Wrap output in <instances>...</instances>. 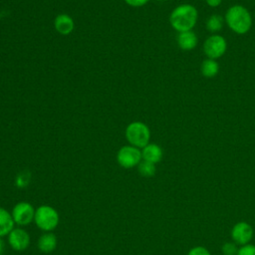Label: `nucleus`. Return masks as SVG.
<instances>
[{
  "instance_id": "10",
  "label": "nucleus",
  "mask_w": 255,
  "mask_h": 255,
  "mask_svg": "<svg viewBox=\"0 0 255 255\" xmlns=\"http://www.w3.org/2000/svg\"><path fill=\"white\" fill-rule=\"evenodd\" d=\"M176 43L182 51H191L196 48L198 44V37L192 30L180 32L177 34Z\"/></svg>"
},
{
  "instance_id": "22",
  "label": "nucleus",
  "mask_w": 255,
  "mask_h": 255,
  "mask_svg": "<svg viewBox=\"0 0 255 255\" xmlns=\"http://www.w3.org/2000/svg\"><path fill=\"white\" fill-rule=\"evenodd\" d=\"M124 1L131 7H141V6H144L149 0H124Z\"/></svg>"
},
{
  "instance_id": "25",
  "label": "nucleus",
  "mask_w": 255,
  "mask_h": 255,
  "mask_svg": "<svg viewBox=\"0 0 255 255\" xmlns=\"http://www.w3.org/2000/svg\"><path fill=\"white\" fill-rule=\"evenodd\" d=\"M158 1H164V0H158Z\"/></svg>"
},
{
  "instance_id": "11",
  "label": "nucleus",
  "mask_w": 255,
  "mask_h": 255,
  "mask_svg": "<svg viewBox=\"0 0 255 255\" xmlns=\"http://www.w3.org/2000/svg\"><path fill=\"white\" fill-rule=\"evenodd\" d=\"M54 27L56 31L61 35H69L75 28L73 18L68 14H59L54 20Z\"/></svg>"
},
{
  "instance_id": "18",
  "label": "nucleus",
  "mask_w": 255,
  "mask_h": 255,
  "mask_svg": "<svg viewBox=\"0 0 255 255\" xmlns=\"http://www.w3.org/2000/svg\"><path fill=\"white\" fill-rule=\"evenodd\" d=\"M238 245L235 242H225L221 246V252L223 255H237Z\"/></svg>"
},
{
  "instance_id": "17",
  "label": "nucleus",
  "mask_w": 255,
  "mask_h": 255,
  "mask_svg": "<svg viewBox=\"0 0 255 255\" xmlns=\"http://www.w3.org/2000/svg\"><path fill=\"white\" fill-rule=\"evenodd\" d=\"M137 170L141 176L151 177L155 174L156 167H155L154 163H151L146 160H141L137 165Z\"/></svg>"
},
{
  "instance_id": "3",
  "label": "nucleus",
  "mask_w": 255,
  "mask_h": 255,
  "mask_svg": "<svg viewBox=\"0 0 255 255\" xmlns=\"http://www.w3.org/2000/svg\"><path fill=\"white\" fill-rule=\"evenodd\" d=\"M60 216L58 211L47 204L40 205L35 210L34 222L39 229L45 232L53 231L59 224Z\"/></svg>"
},
{
  "instance_id": "21",
  "label": "nucleus",
  "mask_w": 255,
  "mask_h": 255,
  "mask_svg": "<svg viewBox=\"0 0 255 255\" xmlns=\"http://www.w3.org/2000/svg\"><path fill=\"white\" fill-rule=\"evenodd\" d=\"M187 255H211V253L203 246H194L188 251Z\"/></svg>"
},
{
  "instance_id": "13",
  "label": "nucleus",
  "mask_w": 255,
  "mask_h": 255,
  "mask_svg": "<svg viewBox=\"0 0 255 255\" xmlns=\"http://www.w3.org/2000/svg\"><path fill=\"white\" fill-rule=\"evenodd\" d=\"M57 247V237L52 232L43 233L38 239V248L43 253H51Z\"/></svg>"
},
{
  "instance_id": "16",
  "label": "nucleus",
  "mask_w": 255,
  "mask_h": 255,
  "mask_svg": "<svg viewBox=\"0 0 255 255\" xmlns=\"http://www.w3.org/2000/svg\"><path fill=\"white\" fill-rule=\"evenodd\" d=\"M224 17L219 14H212L210 15L205 22V28L208 32L212 34H216L217 32L221 31L224 26Z\"/></svg>"
},
{
  "instance_id": "24",
  "label": "nucleus",
  "mask_w": 255,
  "mask_h": 255,
  "mask_svg": "<svg viewBox=\"0 0 255 255\" xmlns=\"http://www.w3.org/2000/svg\"><path fill=\"white\" fill-rule=\"evenodd\" d=\"M3 251H4V241L0 238V255H2Z\"/></svg>"
},
{
  "instance_id": "12",
  "label": "nucleus",
  "mask_w": 255,
  "mask_h": 255,
  "mask_svg": "<svg viewBox=\"0 0 255 255\" xmlns=\"http://www.w3.org/2000/svg\"><path fill=\"white\" fill-rule=\"evenodd\" d=\"M141 156L142 160L149 161L151 163H158L163 156L162 148L156 143H148L144 147L141 148Z\"/></svg>"
},
{
  "instance_id": "8",
  "label": "nucleus",
  "mask_w": 255,
  "mask_h": 255,
  "mask_svg": "<svg viewBox=\"0 0 255 255\" xmlns=\"http://www.w3.org/2000/svg\"><path fill=\"white\" fill-rule=\"evenodd\" d=\"M231 238L239 246L249 244L253 238V227L246 221H239L234 224L231 229Z\"/></svg>"
},
{
  "instance_id": "5",
  "label": "nucleus",
  "mask_w": 255,
  "mask_h": 255,
  "mask_svg": "<svg viewBox=\"0 0 255 255\" xmlns=\"http://www.w3.org/2000/svg\"><path fill=\"white\" fill-rule=\"evenodd\" d=\"M202 50L206 58L217 60L224 56L227 50L226 39L219 34H212L208 36L202 45Z\"/></svg>"
},
{
  "instance_id": "4",
  "label": "nucleus",
  "mask_w": 255,
  "mask_h": 255,
  "mask_svg": "<svg viewBox=\"0 0 255 255\" xmlns=\"http://www.w3.org/2000/svg\"><path fill=\"white\" fill-rule=\"evenodd\" d=\"M125 134L128 143L137 148H142L149 143L150 129L142 122H132L128 124Z\"/></svg>"
},
{
  "instance_id": "6",
  "label": "nucleus",
  "mask_w": 255,
  "mask_h": 255,
  "mask_svg": "<svg viewBox=\"0 0 255 255\" xmlns=\"http://www.w3.org/2000/svg\"><path fill=\"white\" fill-rule=\"evenodd\" d=\"M142 160L141 150L133 145H124L117 152V161L124 168H132L137 166Z\"/></svg>"
},
{
  "instance_id": "19",
  "label": "nucleus",
  "mask_w": 255,
  "mask_h": 255,
  "mask_svg": "<svg viewBox=\"0 0 255 255\" xmlns=\"http://www.w3.org/2000/svg\"><path fill=\"white\" fill-rule=\"evenodd\" d=\"M29 182H30V173L28 171H21L17 175L16 180H15L16 185L20 188L27 186L29 184Z\"/></svg>"
},
{
  "instance_id": "23",
  "label": "nucleus",
  "mask_w": 255,
  "mask_h": 255,
  "mask_svg": "<svg viewBox=\"0 0 255 255\" xmlns=\"http://www.w3.org/2000/svg\"><path fill=\"white\" fill-rule=\"evenodd\" d=\"M206 4L211 8H217L221 5L222 0H205Z\"/></svg>"
},
{
  "instance_id": "15",
  "label": "nucleus",
  "mask_w": 255,
  "mask_h": 255,
  "mask_svg": "<svg viewBox=\"0 0 255 255\" xmlns=\"http://www.w3.org/2000/svg\"><path fill=\"white\" fill-rule=\"evenodd\" d=\"M219 72V64L216 60L204 59L200 64V73L204 78L212 79L217 76Z\"/></svg>"
},
{
  "instance_id": "7",
  "label": "nucleus",
  "mask_w": 255,
  "mask_h": 255,
  "mask_svg": "<svg viewBox=\"0 0 255 255\" xmlns=\"http://www.w3.org/2000/svg\"><path fill=\"white\" fill-rule=\"evenodd\" d=\"M34 206L27 201H20L14 205L12 208V217L15 224L20 226H25L34 221L35 216Z\"/></svg>"
},
{
  "instance_id": "2",
  "label": "nucleus",
  "mask_w": 255,
  "mask_h": 255,
  "mask_svg": "<svg viewBox=\"0 0 255 255\" xmlns=\"http://www.w3.org/2000/svg\"><path fill=\"white\" fill-rule=\"evenodd\" d=\"M224 21L227 27L237 35L248 33L253 23L249 10L240 4H234L226 10Z\"/></svg>"
},
{
  "instance_id": "9",
  "label": "nucleus",
  "mask_w": 255,
  "mask_h": 255,
  "mask_svg": "<svg viewBox=\"0 0 255 255\" xmlns=\"http://www.w3.org/2000/svg\"><path fill=\"white\" fill-rule=\"evenodd\" d=\"M8 243L15 251H23L30 245V235L23 228H14L8 234Z\"/></svg>"
},
{
  "instance_id": "14",
  "label": "nucleus",
  "mask_w": 255,
  "mask_h": 255,
  "mask_svg": "<svg viewBox=\"0 0 255 255\" xmlns=\"http://www.w3.org/2000/svg\"><path fill=\"white\" fill-rule=\"evenodd\" d=\"M14 220L12 214L0 207V238L8 235L14 229Z\"/></svg>"
},
{
  "instance_id": "20",
  "label": "nucleus",
  "mask_w": 255,
  "mask_h": 255,
  "mask_svg": "<svg viewBox=\"0 0 255 255\" xmlns=\"http://www.w3.org/2000/svg\"><path fill=\"white\" fill-rule=\"evenodd\" d=\"M237 255H255V245L249 243V244L240 246L238 249Z\"/></svg>"
},
{
  "instance_id": "1",
  "label": "nucleus",
  "mask_w": 255,
  "mask_h": 255,
  "mask_svg": "<svg viewBox=\"0 0 255 255\" xmlns=\"http://www.w3.org/2000/svg\"><path fill=\"white\" fill-rule=\"evenodd\" d=\"M198 11L195 6L184 3L172 9L169 15V24L177 33L192 30L198 20Z\"/></svg>"
}]
</instances>
